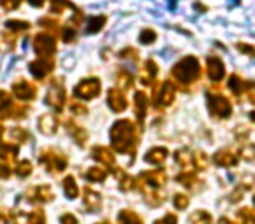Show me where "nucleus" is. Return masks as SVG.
Here are the masks:
<instances>
[{"mask_svg": "<svg viewBox=\"0 0 255 224\" xmlns=\"http://www.w3.org/2000/svg\"><path fill=\"white\" fill-rule=\"evenodd\" d=\"M110 140H112V147L116 153H131L138 142V128L129 119H121L114 123L110 130Z\"/></svg>", "mask_w": 255, "mask_h": 224, "instance_id": "obj_1", "label": "nucleus"}, {"mask_svg": "<svg viewBox=\"0 0 255 224\" xmlns=\"http://www.w3.org/2000/svg\"><path fill=\"white\" fill-rule=\"evenodd\" d=\"M171 75L177 79L180 84H192L199 79L201 75V67H199L198 58L194 56H185L182 58L178 63H175V67L171 68Z\"/></svg>", "mask_w": 255, "mask_h": 224, "instance_id": "obj_2", "label": "nucleus"}, {"mask_svg": "<svg viewBox=\"0 0 255 224\" xmlns=\"http://www.w3.org/2000/svg\"><path fill=\"white\" fill-rule=\"evenodd\" d=\"M208 109L210 114L219 119H227L233 114V105L222 95H208Z\"/></svg>", "mask_w": 255, "mask_h": 224, "instance_id": "obj_3", "label": "nucleus"}, {"mask_svg": "<svg viewBox=\"0 0 255 224\" xmlns=\"http://www.w3.org/2000/svg\"><path fill=\"white\" fill-rule=\"evenodd\" d=\"M164 182H166V172L157 168V170L143 172L138 177L136 186L143 191V189H159L161 186H164Z\"/></svg>", "mask_w": 255, "mask_h": 224, "instance_id": "obj_4", "label": "nucleus"}, {"mask_svg": "<svg viewBox=\"0 0 255 224\" xmlns=\"http://www.w3.org/2000/svg\"><path fill=\"white\" fill-rule=\"evenodd\" d=\"M39 160H40V163L47 168V172L53 175L65 172L67 170V165H68V161L65 156H61V154H58V153H49V151H46V153L42 151Z\"/></svg>", "mask_w": 255, "mask_h": 224, "instance_id": "obj_5", "label": "nucleus"}, {"mask_svg": "<svg viewBox=\"0 0 255 224\" xmlns=\"http://www.w3.org/2000/svg\"><path fill=\"white\" fill-rule=\"evenodd\" d=\"M100 91H102V82H100V79L89 77L77 84V88H75V96L82 100H93L100 95Z\"/></svg>", "mask_w": 255, "mask_h": 224, "instance_id": "obj_6", "label": "nucleus"}, {"mask_svg": "<svg viewBox=\"0 0 255 224\" xmlns=\"http://www.w3.org/2000/svg\"><path fill=\"white\" fill-rule=\"evenodd\" d=\"M33 51L39 54L40 58H51L56 53V40L49 33H39L33 39Z\"/></svg>", "mask_w": 255, "mask_h": 224, "instance_id": "obj_7", "label": "nucleus"}, {"mask_svg": "<svg viewBox=\"0 0 255 224\" xmlns=\"http://www.w3.org/2000/svg\"><path fill=\"white\" fill-rule=\"evenodd\" d=\"M65 100H67V93H65V86L61 82L54 81L49 84L46 95V103L49 107H53L54 110H61L65 105Z\"/></svg>", "mask_w": 255, "mask_h": 224, "instance_id": "obj_8", "label": "nucleus"}, {"mask_svg": "<svg viewBox=\"0 0 255 224\" xmlns=\"http://www.w3.org/2000/svg\"><path fill=\"white\" fill-rule=\"evenodd\" d=\"M175 93H177V89H175L173 82L164 81L163 84L159 86L157 93H154V105H156V107L171 105V103H173V100H175Z\"/></svg>", "mask_w": 255, "mask_h": 224, "instance_id": "obj_9", "label": "nucleus"}, {"mask_svg": "<svg viewBox=\"0 0 255 224\" xmlns=\"http://www.w3.org/2000/svg\"><path fill=\"white\" fill-rule=\"evenodd\" d=\"M54 70L53 58H37L35 61L30 63V72L35 79H44Z\"/></svg>", "mask_w": 255, "mask_h": 224, "instance_id": "obj_10", "label": "nucleus"}, {"mask_svg": "<svg viewBox=\"0 0 255 224\" xmlns=\"http://www.w3.org/2000/svg\"><path fill=\"white\" fill-rule=\"evenodd\" d=\"M12 93H14V96L18 100H21V102H28V100H33L37 96V89L33 84H30V82L26 81H18L12 84Z\"/></svg>", "mask_w": 255, "mask_h": 224, "instance_id": "obj_11", "label": "nucleus"}, {"mask_svg": "<svg viewBox=\"0 0 255 224\" xmlns=\"http://www.w3.org/2000/svg\"><path fill=\"white\" fill-rule=\"evenodd\" d=\"M206 70H208V77L215 82L222 81L226 77V67H224L222 60L217 56H210L206 60Z\"/></svg>", "mask_w": 255, "mask_h": 224, "instance_id": "obj_12", "label": "nucleus"}, {"mask_svg": "<svg viewBox=\"0 0 255 224\" xmlns=\"http://www.w3.org/2000/svg\"><path fill=\"white\" fill-rule=\"evenodd\" d=\"M91 156L95 158L96 161H100L102 165H105V167H110L114 172V168H116V158H114V153L109 149V147H103V146L93 147Z\"/></svg>", "mask_w": 255, "mask_h": 224, "instance_id": "obj_13", "label": "nucleus"}, {"mask_svg": "<svg viewBox=\"0 0 255 224\" xmlns=\"http://www.w3.org/2000/svg\"><path fill=\"white\" fill-rule=\"evenodd\" d=\"M109 107L114 110V112H124L128 107V100L124 96V93L121 91L119 88H112L109 91Z\"/></svg>", "mask_w": 255, "mask_h": 224, "instance_id": "obj_14", "label": "nucleus"}, {"mask_svg": "<svg viewBox=\"0 0 255 224\" xmlns=\"http://www.w3.org/2000/svg\"><path fill=\"white\" fill-rule=\"evenodd\" d=\"M227 88L233 91L234 96H241L248 89H255V82H247L245 79H241L240 75H231L229 81H227Z\"/></svg>", "mask_w": 255, "mask_h": 224, "instance_id": "obj_15", "label": "nucleus"}, {"mask_svg": "<svg viewBox=\"0 0 255 224\" xmlns=\"http://www.w3.org/2000/svg\"><path fill=\"white\" fill-rule=\"evenodd\" d=\"M30 202H35V203H49L54 200V195H53V189L49 186H37L30 191V196H28Z\"/></svg>", "mask_w": 255, "mask_h": 224, "instance_id": "obj_16", "label": "nucleus"}, {"mask_svg": "<svg viewBox=\"0 0 255 224\" xmlns=\"http://www.w3.org/2000/svg\"><path fill=\"white\" fill-rule=\"evenodd\" d=\"M238 161H240V158L231 153V151H219V153L213 154V163L219 165V167H226V168L236 167Z\"/></svg>", "mask_w": 255, "mask_h": 224, "instance_id": "obj_17", "label": "nucleus"}, {"mask_svg": "<svg viewBox=\"0 0 255 224\" xmlns=\"http://www.w3.org/2000/svg\"><path fill=\"white\" fill-rule=\"evenodd\" d=\"M39 130L44 135H53L58 130V118L56 114H44L39 118Z\"/></svg>", "mask_w": 255, "mask_h": 224, "instance_id": "obj_18", "label": "nucleus"}, {"mask_svg": "<svg viewBox=\"0 0 255 224\" xmlns=\"http://www.w3.org/2000/svg\"><path fill=\"white\" fill-rule=\"evenodd\" d=\"M168 158V149L166 147H152V149L147 151L145 161L150 165H161L164 163Z\"/></svg>", "mask_w": 255, "mask_h": 224, "instance_id": "obj_19", "label": "nucleus"}, {"mask_svg": "<svg viewBox=\"0 0 255 224\" xmlns=\"http://www.w3.org/2000/svg\"><path fill=\"white\" fill-rule=\"evenodd\" d=\"M84 207L89 212H96V210L102 207V196L96 191H93V189L86 188L84 189Z\"/></svg>", "mask_w": 255, "mask_h": 224, "instance_id": "obj_20", "label": "nucleus"}, {"mask_svg": "<svg viewBox=\"0 0 255 224\" xmlns=\"http://www.w3.org/2000/svg\"><path fill=\"white\" fill-rule=\"evenodd\" d=\"M156 75H157V65L154 63L152 60L145 61L143 72H142V75H140V82H142L143 86H150L154 82V79H156Z\"/></svg>", "mask_w": 255, "mask_h": 224, "instance_id": "obj_21", "label": "nucleus"}, {"mask_svg": "<svg viewBox=\"0 0 255 224\" xmlns=\"http://www.w3.org/2000/svg\"><path fill=\"white\" fill-rule=\"evenodd\" d=\"M147 107H149V98H147L145 93L138 91L135 95V112H136V118H138L140 123H142L143 119H145Z\"/></svg>", "mask_w": 255, "mask_h": 224, "instance_id": "obj_22", "label": "nucleus"}, {"mask_svg": "<svg viewBox=\"0 0 255 224\" xmlns=\"http://www.w3.org/2000/svg\"><path fill=\"white\" fill-rule=\"evenodd\" d=\"M143 200L149 203L150 207H159L164 202V195L159 193V189H143Z\"/></svg>", "mask_w": 255, "mask_h": 224, "instance_id": "obj_23", "label": "nucleus"}, {"mask_svg": "<svg viewBox=\"0 0 255 224\" xmlns=\"http://www.w3.org/2000/svg\"><path fill=\"white\" fill-rule=\"evenodd\" d=\"M0 158L4 163L14 161L18 158V146L14 144H0Z\"/></svg>", "mask_w": 255, "mask_h": 224, "instance_id": "obj_24", "label": "nucleus"}, {"mask_svg": "<svg viewBox=\"0 0 255 224\" xmlns=\"http://www.w3.org/2000/svg\"><path fill=\"white\" fill-rule=\"evenodd\" d=\"M107 177H109V172L103 167H91L86 172V179H88L89 182H103Z\"/></svg>", "mask_w": 255, "mask_h": 224, "instance_id": "obj_25", "label": "nucleus"}, {"mask_svg": "<svg viewBox=\"0 0 255 224\" xmlns=\"http://www.w3.org/2000/svg\"><path fill=\"white\" fill-rule=\"evenodd\" d=\"M63 191H65V196H67L68 200H74V198H77V196H79V186H77V182H75V179L72 177V175L65 177Z\"/></svg>", "mask_w": 255, "mask_h": 224, "instance_id": "obj_26", "label": "nucleus"}, {"mask_svg": "<svg viewBox=\"0 0 255 224\" xmlns=\"http://www.w3.org/2000/svg\"><path fill=\"white\" fill-rule=\"evenodd\" d=\"M107 23V16H91L88 19V25H86V32L88 33H96L105 26Z\"/></svg>", "mask_w": 255, "mask_h": 224, "instance_id": "obj_27", "label": "nucleus"}, {"mask_svg": "<svg viewBox=\"0 0 255 224\" xmlns=\"http://www.w3.org/2000/svg\"><path fill=\"white\" fill-rule=\"evenodd\" d=\"M117 221H119V224H143L142 217L133 212V210H123L119 214V217H117Z\"/></svg>", "mask_w": 255, "mask_h": 224, "instance_id": "obj_28", "label": "nucleus"}, {"mask_svg": "<svg viewBox=\"0 0 255 224\" xmlns=\"http://www.w3.org/2000/svg\"><path fill=\"white\" fill-rule=\"evenodd\" d=\"M177 181H178V184H182L184 188H187V189H194L196 182H199L194 172H184V174L178 175Z\"/></svg>", "mask_w": 255, "mask_h": 224, "instance_id": "obj_29", "label": "nucleus"}, {"mask_svg": "<svg viewBox=\"0 0 255 224\" xmlns=\"http://www.w3.org/2000/svg\"><path fill=\"white\" fill-rule=\"evenodd\" d=\"M68 132H70V135H74V139L77 140L79 146H82V144L86 142V139H88V133L84 132V130L81 128V126H77L75 123H68Z\"/></svg>", "mask_w": 255, "mask_h": 224, "instance_id": "obj_30", "label": "nucleus"}, {"mask_svg": "<svg viewBox=\"0 0 255 224\" xmlns=\"http://www.w3.org/2000/svg\"><path fill=\"white\" fill-rule=\"evenodd\" d=\"M238 224H255V210L250 209H241L236 214Z\"/></svg>", "mask_w": 255, "mask_h": 224, "instance_id": "obj_31", "label": "nucleus"}, {"mask_svg": "<svg viewBox=\"0 0 255 224\" xmlns=\"http://www.w3.org/2000/svg\"><path fill=\"white\" fill-rule=\"evenodd\" d=\"M213 217L206 210H198L191 216V224H212Z\"/></svg>", "mask_w": 255, "mask_h": 224, "instance_id": "obj_32", "label": "nucleus"}, {"mask_svg": "<svg viewBox=\"0 0 255 224\" xmlns=\"http://www.w3.org/2000/svg\"><path fill=\"white\" fill-rule=\"evenodd\" d=\"M175 160L182 168H189L192 165V154H189L187 149H180L175 153Z\"/></svg>", "mask_w": 255, "mask_h": 224, "instance_id": "obj_33", "label": "nucleus"}, {"mask_svg": "<svg viewBox=\"0 0 255 224\" xmlns=\"http://www.w3.org/2000/svg\"><path fill=\"white\" fill-rule=\"evenodd\" d=\"M117 84L123 89H129L133 86V75L128 74L126 70H121L119 74H117Z\"/></svg>", "mask_w": 255, "mask_h": 224, "instance_id": "obj_34", "label": "nucleus"}, {"mask_svg": "<svg viewBox=\"0 0 255 224\" xmlns=\"http://www.w3.org/2000/svg\"><path fill=\"white\" fill-rule=\"evenodd\" d=\"M192 163L196 165L198 170H206V167H208V156L203 151H198V153L192 154Z\"/></svg>", "mask_w": 255, "mask_h": 224, "instance_id": "obj_35", "label": "nucleus"}, {"mask_svg": "<svg viewBox=\"0 0 255 224\" xmlns=\"http://www.w3.org/2000/svg\"><path fill=\"white\" fill-rule=\"evenodd\" d=\"M5 28H9L11 32H21V30L30 28V23L21 21V19H9V21L5 23Z\"/></svg>", "mask_w": 255, "mask_h": 224, "instance_id": "obj_36", "label": "nucleus"}, {"mask_svg": "<svg viewBox=\"0 0 255 224\" xmlns=\"http://www.w3.org/2000/svg\"><path fill=\"white\" fill-rule=\"evenodd\" d=\"M32 170H33L32 163H30L28 160H23L16 165V175H19V177H28V175L32 174Z\"/></svg>", "mask_w": 255, "mask_h": 224, "instance_id": "obj_37", "label": "nucleus"}, {"mask_svg": "<svg viewBox=\"0 0 255 224\" xmlns=\"http://www.w3.org/2000/svg\"><path fill=\"white\" fill-rule=\"evenodd\" d=\"M67 7H74V5L70 4V2H67V0H51V12L53 14H61L63 12V9Z\"/></svg>", "mask_w": 255, "mask_h": 224, "instance_id": "obj_38", "label": "nucleus"}, {"mask_svg": "<svg viewBox=\"0 0 255 224\" xmlns=\"http://www.w3.org/2000/svg\"><path fill=\"white\" fill-rule=\"evenodd\" d=\"M156 39H157L156 32H154V30H150V28L142 30V33H140V42L145 44V46H149V44L156 42Z\"/></svg>", "mask_w": 255, "mask_h": 224, "instance_id": "obj_39", "label": "nucleus"}, {"mask_svg": "<svg viewBox=\"0 0 255 224\" xmlns=\"http://www.w3.org/2000/svg\"><path fill=\"white\" fill-rule=\"evenodd\" d=\"M119 188L121 191H133L136 188V181L133 177H129V175H124L119 182Z\"/></svg>", "mask_w": 255, "mask_h": 224, "instance_id": "obj_40", "label": "nucleus"}, {"mask_svg": "<svg viewBox=\"0 0 255 224\" xmlns=\"http://www.w3.org/2000/svg\"><path fill=\"white\" fill-rule=\"evenodd\" d=\"M28 224H46V214L40 209L33 210L28 216Z\"/></svg>", "mask_w": 255, "mask_h": 224, "instance_id": "obj_41", "label": "nucleus"}, {"mask_svg": "<svg viewBox=\"0 0 255 224\" xmlns=\"http://www.w3.org/2000/svg\"><path fill=\"white\" fill-rule=\"evenodd\" d=\"M173 205H175V209L177 210H184V209H187L189 207V196H185V195H175V198H173Z\"/></svg>", "mask_w": 255, "mask_h": 224, "instance_id": "obj_42", "label": "nucleus"}, {"mask_svg": "<svg viewBox=\"0 0 255 224\" xmlns=\"http://www.w3.org/2000/svg\"><path fill=\"white\" fill-rule=\"evenodd\" d=\"M0 5L5 11H14V9H18L21 5V0H0Z\"/></svg>", "mask_w": 255, "mask_h": 224, "instance_id": "obj_43", "label": "nucleus"}, {"mask_svg": "<svg viewBox=\"0 0 255 224\" xmlns=\"http://www.w3.org/2000/svg\"><path fill=\"white\" fill-rule=\"evenodd\" d=\"M12 105V98L7 91L0 89V109H7V107Z\"/></svg>", "mask_w": 255, "mask_h": 224, "instance_id": "obj_44", "label": "nucleus"}, {"mask_svg": "<svg viewBox=\"0 0 255 224\" xmlns=\"http://www.w3.org/2000/svg\"><path fill=\"white\" fill-rule=\"evenodd\" d=\"M11 137H12V139H16V140H21V142L28 140V133H26L23 128H14L11 132Z\"/></svg>", "mask_w": 255, "mask_h": 224, "instance_id": "obj_45", "label": "nucleus"}, {"mask_svg": "<svg viewBox=\"0 0 255 224\" xmlns=\"http://www.w3.org/2000/svg\"><path fill=\"white\" fill-rule=\"evenodd\" d=\"M177 216L175 214H166L164 217H161V219H157L154 224H177Z\"/></svg>", "mask_w": 255, "mask_h": 224, "instance_id": "obj_46", "label": "nucleus"}, {"mask_svg": "<svg viewBox=\"0 0 255 224\" xmlns=\"http://www.w3.org/2000/svg\"><path fill=\"white\" fill-rule=\"evenodd\" d=\"M61 39H63L65 42H72V40L75 39V28H63Z\"/></svg>", "mask_w": 255, "mask_h": 224, "instance_id": "obj_47", "label": "nucleus"}, {"mask_svg": "<svg viewBox=\"0 0 255 224\" xmlns=\"http://www.w3.org/2000/svg\"><path fill=\"white\" fill-rule=\"evenodd\" d=\"M9 175H11V167H9V163H0V177L2 179H9Z\"/></svg>", "mask_w": 255, "mask_h": 224, "instance_id": "obj_48", "label": "nucleus"}, {"mask_svg": "<svg viewBox=\"0 0 255 224\" xmlns=\"http://www.w3.org/2000/svg\"><path fill=\"white\" fill-rule=\"evenodd\" d=\"M61 224H77V217L72 216V214H63L60 219Z\"/></svg>", "mask_w": 255, "mask_h": 224, "instance_id": "obj_49", "label": "nucleus"}, {"mask_svg": "<svg viewBox=\"0 0 255 224\" xmlns=\"http://www.w3.org/2000/svg\"><path fill=\"white\" fill-rule=\"evenodd\" d=\"M40 25H42L44 28H47V30H56L58 28V23L53 21V19H49V18L40 19Z\"/></svg>", "mask_w": 255, "mask_h": 224, "instance_id": "obj_50", "label": "nucleus"}, {"mask_svg": "<svg viewBox=\"0 0 255 224\" xmlns=\"http://www.w3.org/2000/svg\"><path fill=\"white\" fill-rule=\"evenodd\" d=\"M70 110H72V112H75V114H84V112H88V110H86V107L81 105V103H72Z\"/></svg>", "mask_w": 255, "mask_h": 224, "instance_id": "obj_51", "label": "nucleus"}, {"mask_svg": "<svg viewBox=\"0 0 255 224\" xmlns=\"http://www.w3.org/2000/svg\"><path fill=\"white\" fill-rule=\"evenodd\" d=\"M238 49H240V51H243V53L252 54V56H254V54H255V47L247 46V44H238Z\"/></svg>", "mask_w": 255, "mask_h": 224, "instance_id": "obj_52", "label": "nucleus"}, {"mask_svg": "<svg viewBox=\"0 0 255 224\" xmlns=\"http://www.w3.org/2000/svg\"><path fill=\"white\" fill-rule=\"evenodd\" d=\"M30 5H33V7H42L44 4H46V0H28Z\"/></svg>", "mask_w": 255, "mask_h": 224, "instance_id": "obj_53", "label": "nucleus"}, {"mask_svg": "<svg viewBox=\"0 0 255 224\" xmlns=\"http://www.w3.org/2000/svg\"><path fill=\"white\" fill-rule=\"evenodd\" d=\"M219 224H233V223H231V221L227 219V217H222V219L219 221Z\"/></svg>", "mask_w": 255, "mask_h": 224, "instance_id": "obj_54", "label": "nucleus"}, {"mask_svg": "<svg viewBox=\"0 0 255 224\" xmlns=\"http://www.w3.org/2000/svg\"><path fill=\"white\" fill-rule=\"evenodd\" d=\"M4 221H5V216H4V210L0 209V224L4 223Z\"/></svg>", "mask_w": 255, "mask_h": 224, "instance_id": "obj_55", "label": "nucleus"}, {"mask_svg": "<svg viewBox=\"0 0 255 224\" xmlns=\"http://www.w3.org/2000/svg\"><path fill=\"white\" fill-rule=\"evenodd\" d=\"M2 135H4V126L0 125V140H2Z\"/></svg>", "mask_w": 255, "mask_h": 224, "instance_id": "obj_56", "label": "nucleus"}, {"mask_svg": "<svg viewBox=\"0 0 255 224\" xmlns=\"http://www.w3.org/2000/svg\"><path fill=\"white\" fill-rule=\"evenodd\" d=\"M96 224H112L110 221H102V223H96Z\"/></svg>", "mask_w": 255, "mask_h": 224, "instance_id": "obj_57", "label": "nucleus"}, {"mask_svg": "<svg viewBox=\"0 0 255 224\" xmlns=\"http://www.w3.org/2000/svg\"><path fill=\"white\" fill-rule=\"evenodd\" d=\"M250 119H252V121H255V112H252V114H250Z\"/></svg>", "mask_w": 255, "mask_h": 224, "instance_id": "obj_58", "label": "nucleus"}, {"mask_svg": "<svg viewBox=\"0 0 255 224\" xmlns=\"http://www.w3.org/2000/svg\"><path fill=\"white\" fill-rule=\"evenodd\" d=\"M250 100H252V103H255V96H254V95H252V98H250Z\"/></svg>", "mask_w": 255, "mask_h": 224, "instance_id": "obj_59", "label": "nucleus"}, {"mask_svg": "<svg viewBox=\"0 0 255 224\" xmlns=\"http://www.w3.org/2000/svg\"><path fill=\"white\" fill-rule=\"evenodd\" d=\"M254 205H255V196H254Z\"/></svg>", "mask_w": 255, "mask_h": 224, "instance_id": "obj_60", "label": "nucleus"}]
</instances>
